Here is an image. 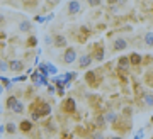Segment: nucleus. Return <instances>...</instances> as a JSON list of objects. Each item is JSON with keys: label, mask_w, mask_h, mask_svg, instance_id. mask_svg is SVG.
<instances>
[{"label": "nucleus", "mask_w": 153, "mask_h": 139, "mask_svg": "<svg viewBox=\"0 0 153 139\" xmlns=\"http://www.w3.org/2000/svg\"><path fill=\"white\" fill-rule=\"evenodd\" d=\"M48 92H49V93H53V92H55V87H53V85H48Z\"/></svg>", "instance_id": "c85d7f7f"}, {"label": "nucleus", "mask_w": 153, "mask_h": 139, "mask_svg": "<svg viewBox=\"0 0 153 139\" xmlns=\"http://www.w3.org/2000/svg\"><path fill=\"white\" fill-rule=\"evenodd\" d=\"M55 46H56V48H61V46H66V39L63 38V36H60V34H58V36L55 38Z\"/></svg>", "instance_id": "ddd939ff"}, {"label": "nucleus", "mask_w": 153, "mask_h": 139, "mask_svg": "<svg viewBox=\"0 0 153 139\" xmlns=\"http://www.w3.org/2000/svg\"><path fill=\"white\" fill-rule=\"evenodd\" d=\"M92 63V56H90V54H83L82 58H80V68H87L88 64Z\"/></svg>", "instance_id": "6e6552de"}, {"label": "nucleus", "mask_w": 153, "mask_h": 139, "mask_svg": "<svg viewBox=\"0 0 153 139\" xmlns=\"http://www.w3.org/2000/svg\"><path fill=\"white\" fill-rule=\"evenodd\" d=\"M4 127H5V131L9 134H16L17 132V126L14 122H7V126H4Z\"/></svg>", "instance_id": "4468645a"}, {"label": "nucleus", "mask_w": 153, "mask_h": 139, "mask_svg": "<svg viewBox=\"0 0 153 139\" xmlns=\"http://www.w3.org/2000/svg\"><path fill=\"white\" fill-rule=\"evenodd\" d=\"M9 70H12V71H22L24 70V63H22L21 59H12L10 63H9Z\"/></svg>", "instance_id": "423d86ee"}, {"label": "nucleus", "mask_w": 153, "mask_h": 139, "mask_svg": "<svg viewBox=\"0 0 153 139\" xmlns=\"http://www.w3.org/2000/svg\"><path fill=\"white\" fill-rule=\"evenodd\" d=\"M100 4H102V2H99V0H90V2H88V5H100Z\"/></svg>", "instance_id": "bb28decb"}, {"label": "nucleus", "mask_w": 153, "mask_h": 139, "mask_svg": "<svg viewBox=\"0 0 153 139\" xmlns=\"http://www.w3.org/2000/svg\"><path fill=\"white\" fill-rule=\"evenodd\" d=\"M94 58L97 59V61H102V58H104V48L95 46V54H94Z\"/></svg>", "instance_id": "9b49d317"}, {"label": "nucleus", "mask_w": 153, "mask_h": 139, "mask_svg": "<svg viewBox=\"0 0 153 139\" xmlns=\"http://www.w3.org/2000/svg\"><path fill=\"white\" fill-rule=\"evenodd\" d=\"M31 80H33V83L36 87H41V85L48 87V78H46V76H43L39 71H34L33 75H31Z\"/></svg>", "instance_id": "20e7f679"}, {"label": "nucleus", "mask_w": 153, "mask_h": 139, "mask_svg": "<svg viewBox=\"0 0 153 139\" xmlns=\"http://www.w3.org/2000/svg\"><path fill=\"white\" fill-rule=\"evenodd\" d=\"M2 22H4V16H0V24H2Z\"/></svg>", "instance_id": "2f4dec72"}, {"label": "nucleus", "mask_w": 153, "mask_h": 139, "mask_svg": "<svg viewBox=\"0 0 153 139\" xmlns=\"http://www.w3.org/2000/svg\"><path fill=\"white\" fill-rule=\"evenodd\" d=\"M128 64H129V59L128 58H121L119 59V68H126Z\"/></svg>", "instance_id": "b1692460"}, {"label": "nucleus", "mask_w": 153, "mask_h": 139, "mask_svg": "<svg viewBox=\"0 0 153 139\" xmlns=\"http://www.w3.org/2000/svg\"><path fill=\"white\" fill-rule=\"evenodd\" d=\"M126 48H128V41H126V39L117 38L114 41V51H123V49H126Z\"/></svg>", "instance_id": "0eeeda50"}, {"label": "nucleus", "mask_w": 153, "mask_h": 139, "mask_svg": "<svg viewBox=\"0 0 153 139\" xmlns=\"http://www.w3.org/2000/svg\"><path fill=\"white\" fill-rule=\"evenodd\" d=\"M145 44H148V46H153V32H148L146 36H145Z\"/></svg>", "instance_id": "aec40b11"}, {"label": "nucleus", "mask_w": 153, "mask_h": 139, "mask_svg": "<svg viewBox=\"0 0 153 139\" xmlns=\"http://www.w3.org/2000/svg\"><path fill=\"white\" fill-rule=\"evenodd\" d=\"M128 59H129V63H131V64H140V63L143 61V58H141V56H140L138 53H133Z\"/></svg>", "instance_id": "9d476101"}, {"label": "nucleus", "mask_w": 153, "mask_h": 139, "mask_svg": "<svg viewBox=\"0 0 153 139\" xmlns=\"http://www.w3.org/2000/svg\"><path fill=\"white\" fill-rule=\"evenodd\" d=\"M92 139H104V136H102L100 132H97V134H94L92 136Z\"/></svg>", "instance_id": "cd10ccee"}, {"label": "nucleus", "mask_w": 153, "mask_h": 139, "mask_svg": "<svg viewBox=\"0 0 153 139\" xmlns=\"http://www.w3.org/2000/svg\"><path fill=\"white\" fill-rule=\"evenodd\" d=\"M19 129H21L22 132H29V131L33 129V122H31V121H22Z\"/></svg>", "instance_id": "1a4fd4ad"}, {"label": "nucleus", "mask_w": 153, "mask_h": 139, "mask_svg": "<svg viewBox=\"0 0 153 139\" xmlns=\"http://www.w3.org/2000/svg\"><path fill=\"white\" fill-rule=\"evenodd\" d=\"M68 10H70V14L78 12L80 10V2H70V4H68Z\"/></svg>", "instance_id": "f8f14e48"}, {"label": "nucleus", "mask_w": 153, "mask_h": 139, "mask_svg": "<svg viewBox=\"0 0 153 139\" xmlns=\"http://www.w3.org/2000/svg\"><path fill=\"white\" fill-rule=\"evenodd\" d=\"M44 21H46L44 17H36V22H44Z\"/></svg>", "instance_id": "7c9ffc66"}, {"label": "nucleus", "mask_w": 153, "mask_h": 139, "mask_svg": "<svg viewBox=\"0 0 153 139\" xmlns=\"http://www.w3.org/2000/svg\"><path fill=\"white\" fill-rule=\"evenodd\" d=\"M22 110H24V105H22V102L17 100L16 104H14V107H12V112H16V114H22Z\"/></svg>", "instance_id": "2eb2a0df"}, {"label": "nucleus", "mask_w": 153, "mask_h": 139, "mask_svg": "<svg viewBox=\"0 0 153 139\" xmlns=\"http://www.w3.org/2000/svg\"><path fill=\"white\" fill-rule=\"evenodd\" d=\"M85 81H87L90 87H97L99 85L97 73H95V71H87V75H85Z\"/></svg>", "instance_id": "39448f33"}, {"label": "nucleus", "mask_w": 153, "mask_h": 139, "mask_svg": "<svg viewBox=\"0 0 153 139\" xmlns=\"http://www.w3.org/2000/svg\"><path fill=\"white\" fill-rule=\"evenodd\" d=\"M2 92H4V87H2V85H0V93H2Z\"/></svg>", "instance_id": "473e14b6"}, {"label": "nucleus", "mask_w": 153, "mask_h": 139, "mask_svg": "<svg viewBox=\"0 0 153 139\" xmlns=\"http://www.w3.org/2000/svg\"><path fill=\"white\" fill-rule=\"evenodd\" d=\"M5 70H9V63L7 61H0V71H5Z\"/></svg>", "instance_id": "393cba45"}, {"label": "nucleus", "mask_w": 153, "mask_h": 139, "mask_svg": "<svg viewBox=\"0 0 153 139\" xmlns=\"http://www.w3.org/2000/svg\"><path fill=\"white\" fill-rule=\"evenodd\" d=\"M19 29L24 31V32H27L29 29H31V22H29V21H22L21 24H19Z\"/></svg>", "instance_id": "f3484780"}, {"label": "nucleus", "mask_w": 153, "mask_h": 139, "mask_svg": "<svg viewBox=\"0 0 153 139\" xmlns=\"http://www.w3.org/2000/svg\"><path fill=\"white\" fill-rule=\"evenodd\" d=\"M112 139H123V138H112Z\"/></svg>", "instance_id": "72a5a7b5"}, {"label": "nucleus", "mask_w": 153, "mask_h": 139, "mask_svg": "<svg viewBox=\"0 0 153 139\" xmlns=\"http://www.w3.org/2000/svg\"><path fill=\"white\" fill-rule=\"evenodd\" d=\"M75 59H76L75 48H66L65 49V54H63V61H65L66 64H71V63H75Z\"/></svg>", "instance_id": "7ed1b4c3"}, {"label": "nucleus", "mask_w": 153, "mask_h": 139, "mask_svg": "<svg viewBox=\"0 0 153 139\" xmlns=\"http://www.w3.org/2000/svg\"><path fill=\"white\" fill-rule=\"evenodd\" d=\"M16 102H17V98H16V97H9V98L5 100L7 109H10V110H12V107H14V104H16Z\"/></svg>", "instance_id": "a211bd4d"}, {"label": "nucleus", "mask_w": 153, "mask_h": 139, "mask_svg": "<svg viewBox=\"0 0 153 139\" xmlns=\"http://www.w3.org/2000/svg\"><path fill=\"white\" fill-rule=\"evenodd\" d=\"M61 110H63V112H66V114H73L76 110L75 100H73V98H66V100L61 104Z\"/></svg>", "instance_id": "f03ea898"}, {"label": "nucleus", "mask_w": 153, "mask_h": 139, "mask_svg": "<svg viewBox=\"0 0 153 139\" xmlns=\"http://www.w3.org/2000/svg\"><path fill=\"white\" fill-rule=\"evenodd\" d=\"M145 80H146V83L150 87H153V71H148L146 76H145Z\"/></svg>", "instance_id": "412c9836"}, {"label": "nucleus", "mask_w": 153, "mask_h": 139, "mask_svg": "<svg viewBox=\"0 0 153 139\" xmlns=\"http://www.w3.org/2000/svg\"><path fill=\"white\" fill-rule=\"evenodd\" d=\"M141 136H143V131H140V132H138L136 136H134V139H141Z\"/></svg>", "instance_id": "c756f323"}, {"label": "nucleus", "mask_w": 153, "mask_h": 139, "mask_svg": "<svg viewBox=\"0 0 153 139\" xmlns=\"http://www.w3.org/2000/svg\"><path fill=\"white\" fill-rule=\"evenodd\" d=\"M2 85L5 87L7 90H10V88H12V81H10V80H7L5 76H2Z\"/></svg>", "instance_id": "4be33fe9"}, {"label": "nucleus", "mask_w": 153, "mask_h": 139, "mask_svg": "<svg viewBox=\"0 0 153 139\" xmlns=\"http://www.w3.org/2000/svg\"><path fill=\"white\" fill-rule=\"evenodd\" d=\"M36 43H38V39L36 38H29V41H27L29 46H36Z\"/></svg>", "instance_id": "a878e982"}, {"label": "nucleus", "mask_w": 153, "mask_h": 139, "mask_svg": "<svg viewBox=\"0 0 153 139\" xmlns=\"http://www.w3.org/2000/svg\"><path fill=\"white\" fill-rule=\"evenodd\" d=\"M143 100H145V105L146 107H153V95L152 93H146V95L143 97Z\"/></svg>", "instance_id": "dca6fc26"}, {"label": "nucleus", "mask_w": 153, "mask_h": 139, "mask_svg": "<svg viewBox=\"0 0 153 139\" xmlns=\"http://www.w3.org/2000/svg\"><path fill=\"white\" fill-rule=\"evenodd\" d=\"M51 114V105L46 104V102H36V104H31V117L36 121L39 117H46Z\"/></svg>", "instance_id": "f257e3e1"}, {"label": "nucleus", "mask_w": 153, "mask_h": 139, "mask_svg": "<svg viewBox=\"0 0 153 139\" xmlns=\"http://www.w3.org/2000/svg\"><path fill=\"white\" fill-rule=\"evenodd\" d=\"M152 139H153V138H152Z\"/></svg>", "instance_id": "f704fd0d"}, {"label": "nucleus", "mask_w": 153, "mask_h": 139, "mask_svg": "<svg viewBox=\"0 0 153 139\" xmlns=\"http://www.w3.org/2000/svg\"><path fill=\"white\" fill-rule=\"evenodd\" d=\"M105 121H107V122H116V121H117V115H116L114 112H109L107 114V115H105Z\"/></svg>", "instance_id": "6ab92c4d"}, {"label": "nucleus", "mask_w": 153, "mask_h": 139, "mask_svg": "<svg viewBox=\"0 0 153 139\" xmlns=\"http://www.w3.org/2000/svg\"><path fill=\"white\" fill-rule=\"evenodd\" d=\"M46 70H48V75H56V68L53 66V64H46Z\"/></svg>", "instance_id": "5701e85b"}]
</instances>
